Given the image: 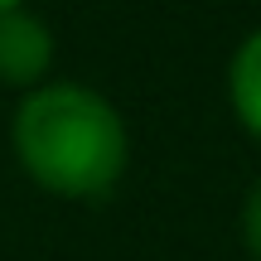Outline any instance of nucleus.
<instances>
[{
  "mask_svg": "<svg viewBox=\"0 0 261 261\" xmlns=\"http://www.w3.org/2000/svg\"><path fill=\"white\" fill-rule=\"evenodd\" d=\"M227 92H232L237 121L261 140V29L237 48L232 68H227Z\"/></svg>",
  "mask_w": 261,
  "mask_h": 261,
  "instance_id": "obj_3",
  "label": "nucleus"
},
{
  "mask_svg": "<svg viewBox=\"0 0 261 261\" xmlns=\"http://www.w3.org/2000/svg\"><path fill=\"white\" fill-rule=\"evenodd\" d=\"M242 237H247V252L261 261V179L247 194V208H242Z\"/></svg>",
  "mask_w": 261,
  "mask_h": 261,
  "instance_id": "obj_4",
  "label": "nucleus"
},
{
  "mask_svg": "<svg viewBox=\"0 0 261 261\" xmlns=\"http://www.w3.org/2000/svg\"><path fill=\"white\" fill-rule=\"evenodd\" d=\"M15 150L34 184L63 198H97L126 169V126L107 97L77 83L39 87L15 112Z\"/></svg>",
  "mask_w": 261,
  "mask_h": 261,
  "instance_id": "obj_1",
  "label": "nucleus"
},
{
  "mask_svg": "<svg viewBox=\"0 0 261 261\" xmlns=\"http://www.w3.org/2000/svg\"><path fill=\"white\" fill-rule=\"evenodd\" d=\"M54 63V34L39 15L24 10H0V83L29 87Z\"/></svg>",
  "mask_w": 261,
  "mask_h": 261,
  "instance_id": "obj_2",
  "label": "nucleus"
},
{
  "mask_svg": "<svg viewBox=\"0 0 261 261\" xmlns=\"http://www.w3.org/2000/svg\"><path fill=\"white\" fill-rule=\"evenodd\" d=\"M0 10H19V0H0Z\"/></svg>",
  "mask_w": 261,
  "mask_h": 261,
  "instance_id": "obj_5",
  "label": "nucleus"
}]
</instances>
